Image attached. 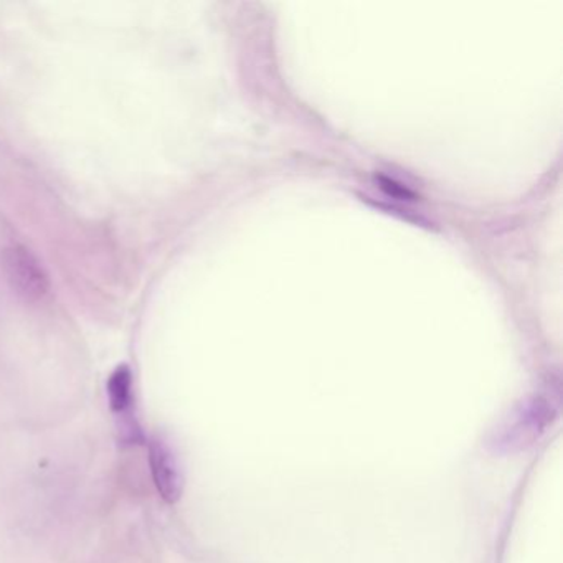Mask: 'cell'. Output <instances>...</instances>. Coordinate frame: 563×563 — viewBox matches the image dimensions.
Segmentation results:
<instances>
[{
    "instance_id": "obj_3",
    "label": "cell",
    "mask_w": 563,
    "mask_h": 563,
    "mask_svg": "<svg viewBox=\"0 0 563 563\" xmlns=\"http://www.w3.org/2000/svg\"><path fill=\"white\" fill-rule=\"evenodd\" d=\"M149 458L157 491L164 501L176 502L182 495V476L169 446L161 439H153L149 443Z\"/></svg>"
},
{
    "instance_id": "obj_2",
    "label": "cell",
    "mask_w": 563,
    "mask_h": 563,
    "mask_svg": "<svg viewBox=\"0 0 563 563\" xmlns=\"http://www.w3.org/2000/svg\"><path fill=\"white\" fill-rule=\"evenodd\" d=\"M107 395H110L111 410L115 411L119 420V430L125 438H138L139 430L136 425V417H132L135 408V395H132V373L129 367L121 366L111 373L107 381Z\"/></svg>"
},
{
    "instance_id": "obj_4",
    "label": "cell",
    "mask_w": 563,
    "mask_h": 563,
    "mask_svg": "<svg viewBox=\"0 0 563 563\" xmlns=\"http://www.w3.org/2000/svg\"><path fill=\"white\" fill-rule=\"evenodd\" d=\"M381 187L388 195H394V197L400 199V201H405V199H413V194L408 191L407 187L395 182V180L388 179V177H381Z\"/></svg>"
},
{
    "instance_id": "obj_1",
    "label": "cell",
    "mask_w": 563,
    "mask_h": 563,
    "mask_svg": "<svg viewBox=\"0 0 563 563\" xmlns=\"http://www.w3.org/2000/svg\"><path fill=\"white\" fill-rule=\"evenodd\" d=\"M2 271L11 290L27 303L46 299L50 291L49 274L30 249L11 245L2 252Z\"/></svg>"
}]
</instances>
